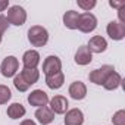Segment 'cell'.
Listing matches in <instances>:
<instances>
[{"label":"cell","instance_id":"obj_1","mask_svg":"<svg viewBox=\"0 0 125 125\" xmlns=\"http://www.w3.org/2000/svg\"><path fill=\"white\" fill-rule=\"evenodd\" d=\"M28 41L34 47H43L49 41V31L41 25H34L28 30Z\"/></svg>","mask_w":125,"mask_h":125},{"label":"cell","instance_id":"obj_2","mask_svg":"<svg viewBox=\"0 0 125 125\" xmlns=\"http://www.w3.org/2000/svg\"><path fill=\"white\" fill-rule=\"evenodd\" d=\"M8 21H9V24L16 25V27L24 25L25 21H27V12H25V9L22 6H19V5L10 6L9 10H8Z\"/></svg>","mask_w":125,"mask_h":125},{"label":"cell","instance_id":"obj_3","mask_svg":"<svg viewBox=\"0 0 125 125\" xmlns=\"http://www.w3.org/2000/svg\"><path fill=\"white\" fill-rule=\"evenodd\" d=\"M113 71H115V69H113L112 65H103L102 68H97V69H94L93 72H90L88 80H90L93 84H96V85H103V83L106 81V78H107Z\"/></svg>","mask_w":125,"mask_h":125},{"label":"cell","instance_id":"obj_4","mask_svg":"<svg viewBox=\"0 0 125 125\" xmlns=\"http://www.w3.org/2000/svg\"><path fill=\"white\" fill-rule=\"evenodd\" d=\"M97 27V18L90 13V12H85V13H80V19H78V30L81 32H91L94 31Z\"/></svg>","mask_w":125,"mask_h":125},{"label":"cell","instance_id":"obj_5","mask_svg":"<svg viewBox=\"0 0 125 125\" xmlns=\"http://www.w3.org/2000/svg\"><path fill=\"white\" fill-rule=\"evenodd\" d=\"M62 71V62L57 56H47L44 59V63H43V72L46 74V77L54 75L57 72Z\"/></svg>","mask_w":125,"mask_h":125},{"label":"cell","instance_id":"obj_6","mask_svg":"<svg viewBox=\"0 0 125 125\" xmlns=\"http://www.w3.org/2000/svg\"><path fill=\"white\" fill-rule=\"evenodd\" d=\"M19 68V62L15 56H8L3 62H2V66H0V71H2V75L6 78L15 77L16 71Z\"/></svg>","mask_w":125,"mask_h":125},{"label":"cell","instance_id":"obj_7","mask_svg":"<svg viewBox=\"0 0 125 125\" xmlns=\"http://www.w3.org/2000/svg\"><path fill=\"white\" fill-rule=\"evenodd\" d=\"M106 31H107V35L116 41L124 40V37H125V25H122L118 21H110L106 27Z\"/></svg>","mask_w":125,"mask_h":125},{"label":"cell","instance_id":"obj_8","mask_svg":"<svg viewBox=\"0 0 125 125\" xmlns=\"http://www.w3.org/2000/svg\"><path fill=\"white\" fill-rule=\"evenodd\" d=\"M28 103L31 106H35V107H44L49 103V96L43 90H34L28 96Z\"/></svg>","mask_w":125,"mask_h":125},{"label":"cell","instance_id":"obj_9","mask_svg":"<svg viewBox=\"0 0 125 125\" xmlns=\"http://www.w3.org/2000/svg\"><path fill=\"white\" fill-rule=\"evenodd\" d=\"M49 103H50V110L53 113H57V115L65 113L68 110V106H69L66 97H63V96H54L53 99L49 100Z\"/></svg>","mask_w":125,"mask_h":125},{"label":"cell","instance_id":"obj_10","mask_svg":"<svg viewBox=\"0 0 125 125\" xmlns=\"http://www.w3.org/2000/svg\"><path fill=\"white\" fill-rule=\"evenodd\" d=\"M22 63L27 69H37L40 63V53L37 50H28L22 56Z\"/></svg>","mask_w":125,"mask_h":125},{"label":"cell","instance_id":"obj_11","mask_svg":"<svg viewBox=\"0 0 125 125\" xmlns=\"http://www.w3.org/2000/svg\"><path fill=\"white\" fill-rule=\"evenodd\" d=\"M69 96L74 99V100H83L85 96H87V87L84 83L81 81H74L71 85H69Z\"/></svg>","mask_w":125,"mask_h":125},{"label":"cell","instance_id":"obj_12","mask_svg":"<svg viewBox=\"0 0 125 125\" xmlns=\"http://www.w3.org/2000/svg\"><path fill=\"white\" fill-rule=\"evenodd\" d=\"M63 122H65V125H83L84 124V113L78 107L71 109L66 112Z\"/></svg>","mask_w":125,"mask_h":125},{"label":"cell","instance_id":"obj_13","mask_svg":"<svg viewBox=\"0 0 125 125\" xmlns=\"http://www.w3.org/2000/svg\"><path fill=\"white\" fill-rule=\"evenodd\" d=\"M91 60H93V53L90 52V49L87 46L78 47V50L75 53V63L84 66V65H88Z\"/></svg>","mask_w":125,"mask_h":125},{"label":"cell","instance_id":"obj_14","mask_svg":"<svg viewBox=\"0 0 125 125\" xmlns=\"http://www.w3.org/2000/svg\"><path fill=\"white\" fill-rule=\"evenodd\" d=\"M91 53H103L106 49H107V41L102 37V35H94L90 38L88 41V46Z\"/></svg>","mask_w":125,"mask_h":125},{"label":"cell","instance_id":"obj_15","mask_svg":"<svg viewBox=\"0 0 125 125\" xmlns=\"http://www.w3.org/2000/svg\"><path fill=\"white\" fill-rule=\"evenodd\" d=\"M35 118H37V121L40 122V124H43V125H47V124H50V122H53V119H54V113L49 109V107H38L37 109V112H35Z\"/></svg>","mask_w":125,"mask_h":125},{"label":"cell","instance_id":"obj_16","mask_svg":"<svg viewBox=\"0 0 125 125\" xmlns=\"http://www.w3.org/2000/svg\"><path fill=\"white\" fill-rule=\"evenodd\" d=\"M63 83H65V75H63V72H62V71L57 72V74H54V75L46 77V84H47V87L52 88V90L60 88L62 85H63Z\"/></svg>","mask_w":125,"mask_h":125},{"label":"cell","instance_id":"obj_17","mask_svg":"<svg viewBox=\"0 0 125 125\" xmlns=\"http://www.w3.org/2000/svg\"><path fill=\"white\" fill-rule=\"evenodd\" d=\"M78 19H80V13L75 10H68L63 15V25L69 30H77L78 28Z\"/></svg>","mask_w":125,"mask_h":125},{"label":"cell","instance_id":"obj_18","mask_svg":"<svg viewBox=\"0 0 125 125\" xmlns=\"http://www.w3.org/2000/svg\"><path fill=\"white\" fill-rule=\"evenodd\" d=\"M21 77H22V80L31 87L32 84H35L37 81H38V78H40V72H38V69H27V68H24L22 69V72L19 74Z\"/></svg>","mask_w":125,"mask_h":125},{"label":"cell","instance_id":"obj_19","mask_svg":"<svg viewBox=\"0 0 125 125\" xmlns=\"http://www.w3.org/2000/svg\"><path fill=\"white\" fill-rule=\"evenodd\" d=\"M121 83H122V77L118 74V72H112L107 78H106V81L103 83V87L106 88V90H116L119 85H121Z\"/></svg>","mask_w":125,"mask_h":125},{"label":"cell","instance_id":"obj_20","mask_svg":"<svg viewBox=\"0 0 125 125\" xmlns=\"http://www.w3.org/2000/svg\"><path fill=\"white\" fill-rule=\"evenodd\" d=\"M25 107L21 104V103H12L9 107H8V116L10 119H19L25 115Z\"/></svg>","mask_w":125,"mask_h":125},{"label":"cell","instance_id":"obj_21","mask_svg":"<svg viewBox=\"0 0 125 125\" xmlns=\"http://www.w3.org/2000/svg\"><path fill=\"white\" fill-rule=\"evenodd\" d=\"M10 97H12V93H10L9 87L0 84V104H6L10 100Z\"/></svg>","mask_w":125,"mask_h":125},{"label":"cell","instance_id":"obj_22","mask_svg":"<svg viewBox=\"0 0 125 125\" xmlns=\"http://www.w3.org/2000/svg\"><path fill=\"white\" fill-rule=\"evenodd\" d=\"M13 85H15L16 90H19V91H27V90L30 88V85L22 80L21 75H15V78H13Z\"/></svg>","mask_w":125,"mask_h":125},{"label":"cell","instance_id":"obj_23","mask_svg":"<svg viewBox=\"0 0 125 125\" xmlns=\"http://www.w3.org/2000/svg\"><path fill=\"white\" fill-rule=\"evenodd\" d=\"M78 8H81V9H84V10H87V12H90L96 5H97V2L96 0H78Z\"/></svg>","mask_w":125,"mask_h":125},{"label":"cell","instance_id":"obj_24","mask_svg":"<svg viewBox=\"0 0 125 125\" xmlns=\"http://www.w3.org/2000/svg\"><path fill=\"white\" fill-rule=\"evenodd\" d=\"M112 122H113V125H125V110H124V109L118 110V112L113 115Z\"/></svg>","mask_w":125,"mask_h":125},{"label":"cell","instance_id":"obj_25","mask_svg":"<svg viewBox=\"0 0 125 125\" xmlns=\"http://www.w3.org/2000/svg\"><path fill=\"white\" fill-rule=\"evenodd\" d=\"M8 27H9V21H8V18H6L5 15H0V35H3V34H5V31L8 30Z\"/></svg>","mask_w":125,"mask_h":125},{"label":"cell","instance_id":"obj_26","mask_svg":"<svg viewBox=\"0 0 125 125\" xmlns=\"http://www.w3.org/2000/svg\"><path fill=\"white\" fill-rule=\"evenodd\" d=\"M8 8H9V0H0V12H3Z\"/></svg>","mask_w":125,"mask_h":125},{"label":"cell","instance_id":"obj_27","mask_svg":"<svg viewBox=\"0 0 125 125\" xmlns=\"http://www.w3.org/2000/svg\"><path fill=\"white\" fill-rule=\"evenodd\" d=\"M109 5L112 6V8H115V9H121L122 6H125V2H109Z\"/></svg>","mask_w":125,"mask_h":125},{"label":"cell","instance_id":"obj_28","mask_svg":"<svg viewBox=\"0 0 125 125\" xmlns=\"http://www.w3.org/2000/svg\"><path fill=\"white\" fill-rule=\"evenodd\" d=\"M21 125H37V124L34 121H31V119H25V121L21 122Z\"/></svg>","mask_w":125,"mask_h":125},{"label":"cell","instance_id":"obj_29","mask_svg":"<svg viewBox=\"0 0 125 125\" xmlns=\"http://www.w3.org/2000/svg\"><path fill=\"white\" fill-rule=\"evenodd\" d=\"M0 43H2V35H0Z\"/></svg>","mask_w":125,"mask_h":125}]
</instances>
